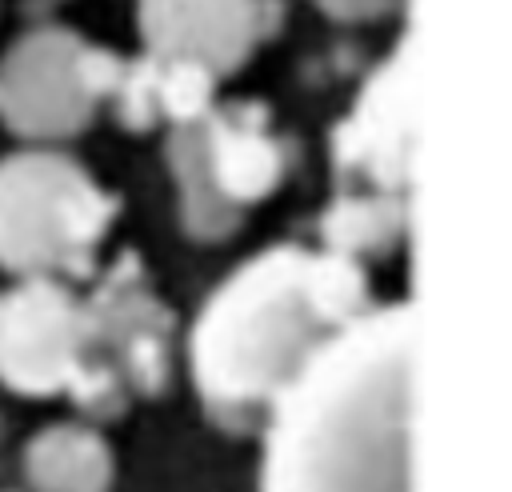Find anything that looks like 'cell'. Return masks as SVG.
Segmentation results:
<instances>
[{"instance_id": "52a82bcc", "label": "cell", "mask_w": 512, "mask_h": 492, "mask_svg": "<svg viewBox=\"0 0 512 492\" xmlns=\"http://www.w3.org/2000/svg\"><path fill=\"white\" fill-rule=\"evenodd\" d=\"M408 76L396 52L364 88L352 120L340 132V160L364 164L380 184L404 180L408 168Z\"/></svg>"}, {"instance_id": "8fae6325", "label": "cell", "mask_w": 512, "mask_h": 492, "mask_svg": "<svg viewBox=\"0 0 512 492\" xmlns=\"http://www.w3.org/2000/svg\"><path fill=\"white\" fill-rule=\"evenodd\" d=\"M152 88H156V96L164 100V108L172 116H196L208 104L212 76L196 64H164L160 76L152 80Z\"/></svg>"}, {"instance_id": "ba28073f", "label": "cell", "mask_w": 512, "mask_h": 492, "mask_svg": "<svg viewBox=\"0 0 512 492\" xmlns=\"http://www.w3.org/2000/svg\"><path fill=\"white\" fill-rule=\"evenodd\" d=\"M24 472L36 492H108L112 456L96 432L56 424L28 444Z\"/></svg>"}, {"instance_id": "30bf717a", "label": "cell", "mask_w": 512, "mask_h": 492, "mask_svg": "<svg viewBox=\"0 0 512 492\" xmlns=\"http://www.w3.org/2000/svg\"><path fill=\"white\" fill-rule=\"evenodd\" d=\"M172 164L184 180L188 192V224L204 236H216L228 228V204L212 188L208 164H204V132L200 128H180L172 136Z\"/></svg>"}, {"instance_id": "6da1fadb", "label": "cell", "mask_w": 512, "mask_h": 492, "mask_svg": "<svg viewBox=\"0 0 512 492\" xmlns=\"http://www.w3.org/2000/svg\"><path fill=\"white\" fill-rule=\"evenodd\" d=\"M264 492H412V308L360 312L276 396Z\"/></svg>"}, {"instance_id": "5b68a950", "label": "cell", "mask_w": 512, "mask_h": 492, "mask_svg": "<svg viewBox=\"0 0 512 492\" xmlns=\"http://www.w3.org/2000/svg\"><path fill=\"white\" fill-rule=\"evenodd\" d=\"M84 324L76 304L52 280H28L0 292V380L44 396L76 380Z\"/></svg>"}, {"instance_id": "3957f363", "label": "cell", "mask_w": 512, "mask_h": 492, "mask_svg": "<svg viewBox=\"0 0 512 492\" xmlns=\"http://www.w3.org/2000/svg\"><path fill=\"white\" fill-rule=\"evenodd\" d=\"M112 200L64 156L20 152L0 164V264L12 272L84 268Z\"/></svg>"}, {"instance_id": "9c48e42d", "label": "cell", "mask_w": 512, "mask_h": 492, "mask_svg": "<svg viewBox=\"0 0 512 492\" xmlns=\"http://www.w3.org/2000/svg\"><path fill=\"white\" fill-rule=\"evenodd\" d=\"M204 164L224 204L264 196L280 176V152L268 136L236 120H212L204 128Z\"/></svg>"}, {"instance_id": "8992f818", "label": "cell", "mask_w": 512, "mask_h": 492, "mask_svg": "<svg viewBox=\"0 0 512 492\" xmlns=\"http://www.w3.org/2000/svg\"><path fill=\"white\" fill-rule=\"evenodd\" d=\"M140 24L160 64H196L212 76L248 56L256 0H140Z\"/></svg>"}, {"instance_id": "7c38bea8", "label": "cell", "mask_w": 512, "mask_h": 492, "mask_svg": "<svg viewBox=\"0 0 512 492\" xmlns=\"http://www.w3.org/2000/svg\"><path fill=\"white\" fill-rule=\"evenodd\" d=\"M328 228H332V240H340V244H368V240H380L392 228V208H384V204H348L328 220Z\"/></svg>"}, {"instance_id": "277c9868", "label": "cell", "mask_w": 512, "mask_h": 492, "mask_svg": "<svg viewBox=\"0 0 512 492\" xmlns=\"http://www.w3.org/2000/svg\"><path fill=\"white\" fill-rule=\"evenodd\" d=\"M116 64L68 32L24 36L0 64V116L24 136L76 132Z\"/></svg>"}, {"instance_id": "7a4b0ae2", "label": "cell", "mask_w": 512, "mask_h": 492, "mask_svg": "<svg viewBox=\"0 0 512 492\" xmlns=\"http://www.w3.org/2000/svg\"><path fill=\"white\" fill-rule=\"evenodd\" d=\"M360 304L364 276L352 260L272 248L248 260L196 320V384L220 404L276 400L324 340L360 316Z\"/></svg>"}, {"instance_id": "4fadbf2b", "label": "cell", "mask_w": 512, "mask_h": 492, "mask_svg": "<svg viewBox=\"0 0 512 492\" xmlns=\"http://www.w3.org/2000/svg\"><path fill=\"white\" fill-rule=\"evenodd\" d=\"M332 16H344V20H368V16H380L388 12L396 0H320Z\"/></svg>"}]
</instances>
